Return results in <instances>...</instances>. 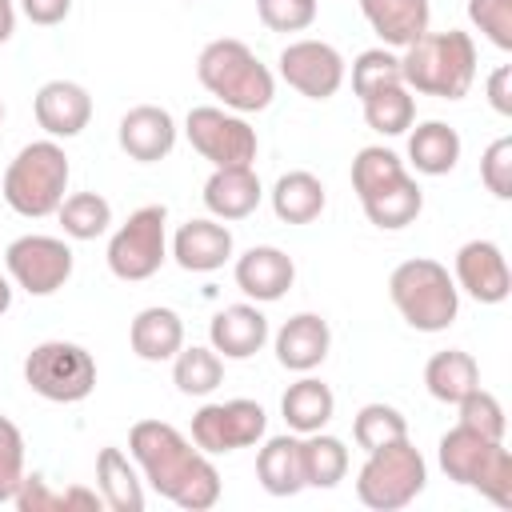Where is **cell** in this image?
Instances as JSON below:
<instances>
[{
  "label": "cell",
  "mask_w": 512,
  "mask_h": 512,
  "mask_svg": "<svg viewBox=\"0 0 512 512\" xmlns=\"http://www.w3.org/2000/svg\"><path fill=\"white\" fill-rule=\"evenodd\" d=\"M128 452L144 480L184 512H204L220 500V472L208 452L164 420H140L128 432Z\"/></svg>",
  "instance_id": "6da1fadb"
},
{
  "label": "cell",
  "mask_w": 512,
  "mask_h": 512,
  "mask_svg": "<svg viewBox=\"0 0 512 512\" xmlns=\"http://www.w3.org/2000/svg\"><path fill=\"white\" fill-rule=\"evenodd\" d=\"M400 76L408 92L436 96V100H460L468 96L476 80V44L468 32H424L412 40L400 56Z\"/></svg>",
  "instance_id": "7a4b0ae2"
},
{
  "label": "cell",
  "mask_w": 512,
  "mask_h": 512,
  "mask_svg": "<svg viewBox=\"0 0 512 512\" xmlns=\"http://www.w3.org/2000/svg\"><path fill=\"white\" fill-rule=\"evenodd\" d=\"M200 84L232 112H264L276 96V80L268 64L256 60V52L244 40H212L196 56Z\"/></svg>",
  "instance_id": "3957f363"
},
{
  "label": "cell",
  "mask_w": 512,
  "mask_h": 512,
  "mask_svg": "<svg viewBox=\"0 0 512 512\" xmlns=\"http://www.w3.org/2000/svg\"><path fill=\"white\" fill-rule=\"evenodd\" d=\"M68 176L72 168H68L64 148L56 140H32L4 168V204L28 220L52 216L64 204Z\"/></svg>",
  "instance_id": "277c9868"
},
{
  "label": "cell",
  "mask_w": 512,
  "mask_h": 512,
  "mask_svg": "<svg viewBox=\"0 0 512 512\" xmlns=\"http://www.w3.org/2000/svg\"><path fill=\"white\" fill-rule=\"evenodd\" d=\"M388 296L416 332H444L460 312V288L440 260L416 256L392 268Z\"/></svg>",
  "instance_id": "5b68a950"
},
{
  "label": "cell",
  "mask_w": 512,
  "mask_h": 512,
  "mask_svg": "<svg viewBox=\"0 0 512 512\" xmlns=\"http://www.w3.org/2000/svg\"><path fill=\"white\" fill-rule=\"evenodd\" d=\"M440 468L448 480L484 492L500 508H512V456L504 440H488L456 424L440 436Z\"/></svg>",
  "instance_id": "8992f818"
},
{
  "label": "cell",
  "mask_w": 512,
  "mask_h": 512,
  "mask_svg": "<svg viewBox=\"0 0 512 512\" xmlns=\"http://www.w3.org/2000/svg\"><path fill=\"white\" fill-rule=\"evenodd\" d=\"M424 484H428V464L408 436L384 448H372L364 468L356 472V496L364 508H376V512H396L412 504L424 492Z\"/></svg>",
  "instance_id": "52a82bcc"
},
{
  "label": "cell",
  "mask_w": 512,
  "mask_h": 512,
  "mask_svg": "<svg viewBox=\"0 0 512 512\" xmlns=\"http://www.w3.org/2000/svg\"><path fill=\"white\" fill-rule=\"evenodd\" d=\"M24 384L52 404H80L96 388V360L72 340H44L24 356Z\"/></svg>",
  "instance_id": "ba28073f"
},
{
  "label": "cell",
  "mask_w": 512,
  "mask_h": 512,
  "mask_svg": "<svg viewBox=\"0 0 512 512\" xmlns=\"http://www.w3.org/2000/svg\"><path fill=\"white\" fill-rule=\"evenodd\" d=\"M164 224H168V208L164 204H144L136 208L108 240V268L116 280H148L160 272V264L168 260V236H164Z\"/></svg>",
  "instance_id": "9c48e42d"
},
{
  "label": "cell",
  "mask_w": 512,
  "mask_h": 512,
  "mask_svg": "<svg viewBox=\"0 0 512 512\" xmlns=\"http://www.w3.org/2000/svg\"><path fill=\"white\" fill-rule=\"evenodd\" d=\"M184 132H188V144L212 160V168H236V164H252L256 160V128L228 112V108H216V104H200L188 112L184 120Z\"/></svg>",
  "instance_id": "30bf717a"
},
{
  "label": "cell",
  "mask_w": 512,
  "mask_h": 512,
  "mask_svg": "<svg viewBox=\"0 0 512 512\" xmlns=\"http://www.w3.org/2000/svg\"><path fill=\"white\" fill-rule=\"evenodd\" d=\"M4 268L28 296H52L72 276V248L56 236H20L8 244Z\"/></svg>",
  "instance_id": "8fae6325"
},
{
  "label": "cell",
  "mask_w": 512,
  "mask_h": 512,
  "mask_svg": "<svg viewBox=\"0 0 512 512\" xmlns=\"http://www.w3.org/2000/svg\"><path fill=\"white\" fill-rule=\"evenodd\" d=\"M264 428H268V412L256 400H220V404H204L192 416V440L204 452L248 448L264 436Z\"/></svg>",
  "instance_id": "7c38bea8"
},
{
  "label": "cell",
  "mask_w": 512,
  "mask_h": 512,
  "mask_svg": "<svg viewBox=\"0 0 512 512\" xmlns=\"http://www.w3.org/2000/svg\"><path fill=\"white\" fill-rule=\"evenodd\" d=\"M280 76L308 100H328L344 84V56L328 40H292L280 52Z\"/></svg>",
  "instance_id": "4fadbf2b"
},
{
  "label": "cell",
  "mask_w": 512,
  "mask_h": 512,
  "mask_svg": "<svg viewBox=\"0 0 512 512\" xmlns=\"http://www.w3.org/2000/svg\"><path fill=\"white\" fill-rule=\"evenodd\" d=\"M456 288H464L480 304H504L512 292V276H508V260L500 244L468 240L456 252Z\"/></svg>",
  "instance_id": "5bb4252c"
},
{
  "label": "cell",
  "mask_w": 512,
  "mask_h": 512,
  "mask_svg": "<svg viewBox=\"0 0 512 512\" xmlns=\"http://www.w3.org/2000/svg\"><path fill=\"white\" fill-rule=\"evenodd\" d=\"M32 112H36V124L52 140H68V136H80L88 128L92 96L76 80H48V84H40V92L32 100Z\"/></svg>",
  "instance_id": "9a60e30c"
},
{
  "label": "cell",
  "mask_w": 512,
  "mask_h": 512,
  "mask_svg": "<svg viewBox=\"0 0 512 512\" xmlns=\"http://www.w3.org/2000/svg\"><path fill=\"white\" fill-rule=\"evenodd\" d=\"M116 140L120 148L140 160V164H156L164 160L172 148H176V120L168 108L160 104H136L120 116V128H116Z\"/></svg>",
  "instance_id": "2e32d148"
},
{
  "label": "cell",
  "mask_w": 512,
  "mask_h": 512,
  "mask_svg": "<svg viewBox=\"0 0 512 512\" xmlns=\"http://www.w3.org/2000/svg\"><path fill=\"white\" fill-rule=\"evenodd\" d=\"M296 280V264L288 252L272 248V244H256L248 248L240 260H236V288L248 296V300H260V304H272L280 300Z\"/></svg>",
  "instance_id": "e0dca14e"
},
{
  "label": "cell",
  "mask_w": 512,
  "mask_h": 512,
  "mask_svg": "<svg viewBox=\"0 0 512 512\" xmlns=\"http://www.w3.org/2000/svg\"><path fill=\"white\" fill-rule=\"evenodd\" d=\"M208 340L224 360H248L268 340V316L256 304H228L212 316Z\"/></svg>",
  "instance_id": "ac0fdd59"
},
{
  "label": "cell",
  "mask_w": 512,
  "mask_h": 512,
  "mask_svg": "<svg viewBox=\"0 0 512 512\" xmlns=\"http://www.w3.org/2000/svg\"><path fill=\"white\" fill-rule=\"evenodd\" d=\"M328 344H332V332H328V320L316 316V312H296L280 324L276 332V360L288 368V372H312L324 364L328 356Z\"/></svg>",
  "instance_id": "d6986e66"
},
{
  "label": "cell",
  "mask_w": 512,
  "mask_h": 512,
  "mask_svg": "<svg viewBox=\"0 0 512 512\" xmlns=\"http://www.w3.org/2000/svg\"><path fill=\"white\" fill-rule=\"evenodd\" d=\"M260 176L252 172V164H236V168H212L208 184H204V208L216 220H244L260 208Z\"/></svg>",
  "instance_id": "ffe728a7"
},
{
  "label": "cell",
  "mask_w": 512,
  "mask_h": 512,
  "mask_svg": "<svg viewBox=\"0 0 512 512\" xmlns=\"http://www.w3.org/2000/svg\"><path fill=\"white\" fill-rule=\"evenodd\" d=\"M172 256L184 272H216L232 256V232L216 220H188L172 236Z\"/></svg>",
  "instance_id": "44dd1931"
},
{
  "label": "cell",
  "mask_w": 512,
  "mask_h": 512,
  "mask_svg": "<svg viewBox=\"0 0 512 512\" xmlns=\"http://www.w3.org/2000/svg\"><path fill=\"white\" fill-rule=\"evenodd\" d=\"M360 12L388 48H408L428 32L432 20L428 0H360Z\"/></svg>",
  "instance_id": "7402d4cb"
},
{
  "label": "cell",
  "mask_w": 512,
  "mask_h": 512,
  "mask_svg": "<svg viewBox=\"0 0 512 512\" xmlns=\"http://www.w3.org/2000/svg\"><path fill=\"white\" fill-rule=\"evenodd\" d=\"M128 340H132V352L148 364H160V360H172L180 348H184V320L172 312V308H144L136 312L132 328H128Z\"/></svg>",
  "instance_id": "603a6c76"
},
{
  "label": "cell",
  "mask_w": 512,
  "mask_h": 512,
  "mask_svg": "<svg viewBox=\"0 0 512 512\" xmlns=\"http://www.w3.org/2000/svg\"><path fill=\"white\" fill-rule=\"evenodd\" d=\"M256 480L268 496H296L304 488V460L300 436H272L256 452Z\"/></svg>",
  "instance_id": "cb8c5ba5"
},
{
  "label": "cell",
  "mask_w": 512,
  "mask_h": 512,
  "mask_svg": "<svg viewBox=\"0 0 512 512\" xmlns=\"http://www.w3.org/2000/svg\"><path fill=\"white\" fill-rule=\"evenodd\" d=\"M460 132L444 120H424L416 124V132L408 136V160L416 172L424 176H448L460 160Z\"/></svg>",
  "instance_id": "d4e9b609"
},
{
  "label": "cell",
  "mask_w": 512,
  "mask_h": 512,
  "mask_svg": "<svg viewBox=\"0 0 512 512\" xmlns=\"http://www.w3.org/2000/svg\"><path fill=\"white\" fill-rule=\"evenodd\" d=\"M280 412H284V424H288L292 432L308 436V432H320V428L332 420L336 396H332V388H328L324 380L304 376V380L288 384V392L280 396Z\"/></svg>",
  "instance_id": "484cf974"
},
{
  "label": "cell",
  "mask_w": 512,
  "mask_h": 512,
  "mask_svg": "<svg viewBox=\"0 0 512 512\" xmlns=\"http://www.w3.org/2000/svg\"><path fill=\"white\" fill-rule=\"evenodd\" d=\"M96 488L104 496V508L112 512H144V488H140V472L132 468V460L120 448H100L96 456Z\"/></svg>",
  "instance_id": "4316f807"
},
{
  "label": "cell",
  "mask_w": 512,
  "mask_h": 512,
  "mask_svg": "<svg viewBox=\"0 0 512 512\" xmlns=\"http://www.w3.org/2000/svg\"><path fill=\"white\" fill-rule=\"evenodd\" d=\"M424 384L440 404H460L472 388H480V364L464 348H444L424 364Z\"/></svg>",
  "instance_id": "83f0119b"
},
{
  "label": "cell",
  "mask_w": 512,
  "mask_h": 512,
  "mask_svg": "<svg viewBox=\"0 0 512 512\" xmlns=\"http://www.w3.org/2000/svg\"><path fill=\"white\" fill-rule=\"evenodd\" d=\"M328 196H324V184L296 168V172H284L272 188V212L284 220V224H312L320 212H324Z\"/></svg>",
  "instance_id": "f1b7e54d"
},
{
  "label": "cell",
  "mask_w": 512,
  "mask_h": 512,
  "mask_svg": "<svg viewBox=\"0 0 512 512\" xmlns=\"http://www.w3.org/2000/svg\"><path fill=\"white\" fill-rule=\"evenodd\" d=\"M300 460H304V488H336L348 476V448L340 436L308 432L300 440Z\"/></svg>",
  "instance_id": "f546056e"
},
{
  "label": "cell",
  "mask_w": 512,
  "mask_h": 512,
  "mask_svg": "<svg viewBox=\"0 0 512 512\" xmlns=\"http://www.w3.org/2000/svg\"><path fill=\"white\" fill-rule=\"evenodd\" d=\"M360 204H364V216H368L376 228L396 232V228H408V224L420 216L424 192H420V184H416L412 176H404V180L388 184L384 192H376V196H368V200H360Z\"/></svg>",
  "instance_id": "4dcf8cb0"
},
{
  "label": "cell",
  "mask_w": 512,
  "mask_h": 512,
  "mask_svg": "<svg viewBox=\"0 0 512 512\" xmlns=\"http://www.w3.org/2000/svg\"><path fill=\"white\" fill-rule=\"evenodd\" d=\"M220 380H224V360L216 348L192 344V348H180L172 356V384L184 396H208L220 388Z\"/></svg>",
  "instance_id": "1f68e13d"
},
{
  "label": "cell",
  "mask_w": 512,
  "mask_h": 512,
  "mask_svg": "<svg viewBox=\"0 0 512 512\" xmlns=\"http://www.w3.org/2000/svg\"><path fill=\"white\" fill-rule=\"evenodd\" d=\"M360 104H364L368 128L380 132V136H404L412 128V120H416V100H412V92L404 84L380 88V92L364 96Z\"/></svg>",
  "instance_id": "d6a6232c"
},
{
  "label": "cell",
  "mask_w": 512,
  "mask_h": 512,
  "mask_svg": "<svg viewBox=\"0 0 512 512\" xmlns=\"http://www.w3.org/2000/svg\"><path fill=\"white\" fill-rule=\"evenodd\" d=\"M404 176H408L404 160H400L392 148H380V144L360 148L356 160H352V188H356L360 200L384 192L388 184H396V180H404Z\"/></svg>",
  "instance_id": "836d02e7"
},
{
  "label": "cell",
  "mask_w": 512,
  "mask_h": 512,
  "mask_svg": "<svg viewBox=\"0 0 512 512\" xmlns=\"http://www.w3.org/2000/svg\"><path fill=\"white\" fill-rule=\"evenodd\" d=\"M56 216L64 224V236H72V240H96L112 224V204L100 192H72V196H64V204L56 208Z\"/></svg>",
  "instance_id": "e575fe53"
},
{
  "label": "cell",
  "mask_w": 512,
  "mask_h": 512,
  "mask_svg": "<svg viewBox=\"0 0 512 512\" xmlns=\"http://www.w3.org/2000/svg\"><path fill=\"white\" fill-rule=\"evenodd\" d=\"M408 436V420H404V412L400 408H392V404H364L360 412H356V420H352V440L364 448V452H372V448H384V444H392V440H404Z\"/></svg>",
  "instance_id": "d590c367"
},
{
  "label": "cell",
  "mask_w": 512,
  "mask_h": 512,
  "mask_svg": "<svg viewBox=\"0 0 512 512\" xmlns=\"http://www.w3.org/2000/svg\"><path fill=\"white\" fill-rule=\"evenodd\" d=\"M392 84H404V76H400V56H392L388 48H368L352 60V92L360 100Z\"/></svg>",
  "instance_id": "8d00e7d4"
},
{
  "label": "cell",
  "mask_w": 512,
  "mask_h": 512,
  "mask_svg": "<svg viewBox=\"0 0 512 512\" xmlns=\"http://www.w3.org/2000/svg\"><path fill=\"white\" fill-rule=\"evenodd\" d=\"M456 408H460V420H456V424H464V428H472V432H480V436H488V440H504L508 416H504V408H500V400H496L492 392L472 388Z\"/></svg>",
  "instance_id": "74e56055"
},
{
  "label": "cell",
  "mask_w": 512,
  "mask_h": 512,
  "mask_svg": "<svg viewBox=\"0 0 512 512\" xmlns=\"http://www.w3.org/2000/svg\"><path fill=\"white\" fill-rule=\"evenodd\" d=\"M468 20L500 52H512V0H468Z\"/></svg>",
  "instance_id": "f35d334b"
},
{
  "label": "cell",
  "mask_w": 512,
  "mask_h": 512,
  "mask_svg": "<svg viewBox=\"0 0 512 512\" xmlns=\"http://www.w3.org/2000/svg\"><path fill=\"white\" fill-rule=\"evenodd\" d=\"M20 480H24V436L8 416H0V504L16 496Z\"/></svg>",
  "instance_id": "ab89813d"
},
{
  "label": "cell",
  "mask_w": 512,
  "mask_h": 512,
  "mask_svg": "<svg viewBox=\"0 0 512 512\" xmlns=\"http://www.w3.org/2000/svg\"><path fill=\"white\" fill-rule=\"evenodd\" d=\"M480 180L496 200H512V136H500L480 156Z\"/></svg>",
  "instance_id": "60d3db41"
},
{
  "label": "cell",
  "mask_w": 512,
  "mask_h": 512,
  "mask_svg": "<svg viewBox=\"0 0 512 512\" xmlns=\"http://www.w3.org/2000/svg\"><path fill=\"white\" fill-rule=\"evenodd\" d=\"M256 12L272 32H304L316 20V0H256Z\"/></svg>",
  "instance_id": "b9f144b4"
},
{
  "label": "cell",
  "mask_w": 512,
  "mask_h": 512,
  "mask_svg": "<svg viewBox=\"0 0 512 512\" xmlns=\"http://www.w3.org/2000/svg\"><path fill=\"white\" fill-rule=\"evenodd\" d=\"M12 504H16L20 512H64V508H60V492H52L40 472H32V476L24 472V480H20L16 496H12Z\"/></svg>",
  "instance_id": "7bdbcfd3"
},
{
  "label": "cell",
  "mask_w": 512,
  "mask_h": 512,
  "mask_svg": "<svg viewBox=\"0 0 512 512\" xmlns=\"http://www.w3.org/2000/svg\"><path fill=\"white\" fill-rule=\"evenodd\" d=\"M20 8H24V16H28L32 24L52 28V24H60V20L72 12V0H20Z\"/></svg>",
  "instance_id": "ee69618b"
},
{
  "label": "cell",
  "mask_w": 512,
  "mask_h": 512,
  "mask_svg": "<svg viewBox=\"0 0 512 512\" xmlns=\"http://www.w3.org/2000/svg\"><path fill=\"white\" fill-rule=\"evenodd\" d=\"M488 104H492L500 116H512V64H500V68L488 76Z\"/></svg>",
  "instance_id": "f6af8a7d"
},
{
  "label": "cell",
  "mask_w": 512,
  "mask_h": 512,
  "mask_svg": "<svg viewBox=\"0 0 512 512\" xmlns=\"http://www.w3.org/2000/svg\"><path fill=\"white\" fill-rule=\"evenodd\" d=\"M12 32H16V8L12 0H0V44H8Z\"/></svg>",
  "instance_id": "bcb514c9"
},
{
  "label": "cell",
  "mask_w": 512,
  "mask_h": 512,
  "mask_svg": "<svg viewBox=\"0 0 512 512\" xmlns=\"http://www.w3.org/2000/svg\"><path fill=\"white\" fill-rule=\"evenodd\" d=\"M12 308V280L8 276H0V316Z\"/></svg>",
  "instance_id": "7dc6e473"
},
{
  "label": "cell",
  "mask_w": 512,
  "mask_h": 512,
  "mask_svg": "<svg viewBox=\"0 0 512 512\" xmlns=\"http://www.w3.org/2000/svg\"><path fill=\"white\" fill-rule=\"evenodd\" d=\"M0 120H4V104H0Z\"/></svg>",
  "instance_id": "c3c4849f"
},
{
  "label": "cell",
  "mask_w": 512,
  "mask_h": 512,
  "mask_svg": "<svg viewBox=\"0 0 512 512\" xmlns=\"http://www.w3.org/2000/svg\"><path fill=\"white\" fill-rule=\"evenodd\" d=\"M188 4H192V0H188Z\"/></svg>",
  "instance_id": "681fc988"
}]
</instances>
